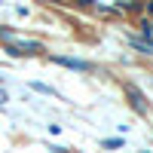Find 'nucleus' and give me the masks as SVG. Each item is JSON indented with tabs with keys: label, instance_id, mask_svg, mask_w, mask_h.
Instances as JSON below:
<instances>
[{
	"label": "nucleus",
	"instance_id": "obj_1",
	"mask_svg": "<svg viewBox=\"0 0 153 153\" xmlns=\"http://www.w3.org/2000/svg\"><path fill=\"white\" fill-rule=\"evenodd\" d=\"M0 40L6 43V52L9 55H37V52H43V46L37 43V40H25V37L12 34L6 28H0Z\"/></svg>",
	"mask_w": 153,
	"mask_h": 153
},
{
	"label": "nucleus",
	"instance_id": "obj_2",
	"mask_svg": "<svg viewBox=\"0 0 153 153\" xmlns=\"http://www.w3.org/2000/svg\"><path fill=\"white\" fill-rule=\"evenodd\" d=\"M55 65H65V68H74V71H92L89 61H80V58H65V55H52Z\"/></svg>",
	"mask_w": 153,
	"mask_h": 153
},
{
	"label": "nucleus",
	"instance_id": "obj_3",
	"mask_svg": "<svg viewBox=\"0 0 153 153\" xmlns=\"http://www.w3.org/2000/svg\"><path fill=\"white\" fill-rule=\"evenodd\" d=\"M126 95H129V101H132V107H135L138 113H144V110H147V104H144V95L138 92L135 86H126Z\"/></svg>",
	"mask_w": 153,
	"mask_h": 153
},
{
	"label": "nucleus",
	"instance_id": "obj_4",
	"mask_svg": "<svg viewBox=\"0 0 153 153\" xmlns=\"http://www.w3.org/2000/svg\"><path fill=\"white\" fill-rule=\"evenodd\" d=\"M120 6H123V9H141V3H135V0H123Z\"/></svg>",
	"mask_w": 153,
	"mask_h": 153
},
{
	"label": "nucleus",
	"instance_id": "obj_5",
	"mask_svg": "<svg viewBox=\"0 0 153 153\" xmlns=\"http://www.w3.org/2000/svg\"><path fill=\"white\" fill-rule=\"evenodd\" d=\"M104 147H107V150H117V147H123V141H120V138H113V141H104Z\"/></svg>",
	"mask_w": 153,
	"mask_h": 153
},
{
	"label": "nucleus",
	"instance_id": "obj_6",
	"mask_svg": "<svg viewBox=\"0 0 153 153\" xmlns=\"http://www.w3.org/2000/svg\"><path fill=\"white\" fill-rule=\"evenodd\" d=\"M6 104V92H3V89H0V107H3Z\"/></svg>",
	"mask_w": 153,
	"mask_h": 153
},
{
	"label": "nucleus",
	"instance_id": "obj_7",
	"mask_svg": "<svg viewBox=\"0 0 153 153\" xmlns=\"http://www.w3.org/2000/svg\"><path fill=\"white\" fill-rule=\"evenodd\" d=\"M147 12H150V16H153V0H150V3H147Z\"/></svg>",
	"mask_w": 153,
	"mask_h": 153
},
{
	"label": "nucleus",
	"instance_id": "obj_8",
	"mask_svg": "<svg viewBox=\"0 0 153 153\" xmlns=\"http://www.w3.org/2000/svg\"><path fill=\"white\" fill-rule=\"evenodd\" d=\"M150 28H153V25H150Z\"/></svg>",
	"mask_w": 153,
	"mask_h": 153
}]
</instances>
